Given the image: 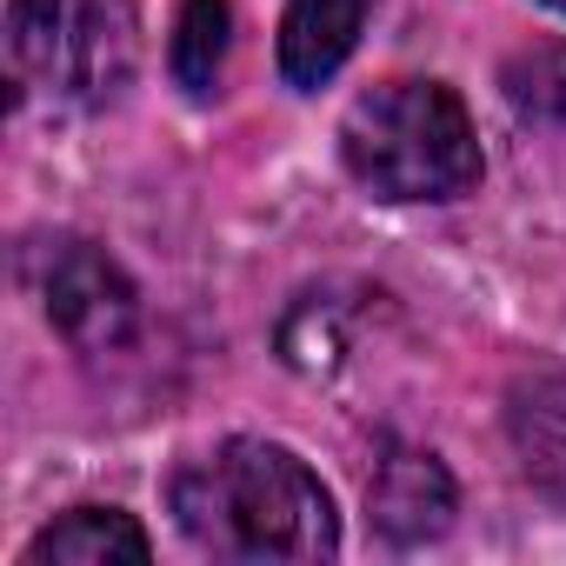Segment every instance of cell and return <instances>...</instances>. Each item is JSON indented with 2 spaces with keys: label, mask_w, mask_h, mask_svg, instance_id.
I'll list each match as a JSON object with an SVG mask.
<instances>
[{
  "label": "cell",
  "mask_w": 566,
  "mask_h": 566,
  "mask_svg": "<svg viewBox=\"0 0 566 566\" xmlns=\"http://www.w3.org/2000/svg\"><path fill=\"white\" fill-rule=\"evenodd\" d=\"M167 506L180 533L213 559H334L340 553L334 493L301 453L273 440L240 433L193 453L174 473Z\"/></svg>",
  "instance_id": "6da1fadb"
},
{
  "label": "cell",
  "mask_w": 566,
  "mask_h": 566,
  "mask_svg": "<svg viewBox=\"0 0 566 566\" xmlns=\"http://www.w3.org/2000/svg\"><path fill=\"white\" fill-rule=\"evenodd\" d=\"M340 160L380 200H460L480 187V140L447 81H380L340 114Z\"/></svg>",
  "instance_id": "7a4b0ae2"
},
{
  "label": "cell",
  "mask_w": 566,
  "mask_h": 566,
  "mask_svg": "<svg viewBox=\"0 0 566 566\" xmlns=\"http://www.w3.org/2000/svg\"><path fill=\"white\" fill-rule=\"evenodd\" d=\"M8 61L21 94L107 107L140 67V0H14Z\"/></svg>",
  "instance_id": "3957f363"
},
{
  "label": "cell",
  "mask_w": 566,
  "mask_h": 566,
  "mask_svg": "<svg viewBox=\"0 0 566 566\" xmlns=\"http://www.w3.org/2000/svg\"><path fill=\"white\" fill-rule=\"evenodd\" d=\"M41 307L74 354H120L140 334V294L94 240H54L41 253Z\"/></svg>",
  "instance_id": "277c9868"
},
{
  "label": "cell",
  "mask_w": 566,
  "mask_h": 566,
  "mask_svg": "<svg viewBox=\"0 0 566 566\" xmlns=\"http://www.w3.org/2000/svg\"><path fill=\"white\" fill-rule=\"evenodd\" d=\"M453 473L440 467V453L427 447H407V440H387L374 473H367V513H374V533L394 539V546H427L453 526Z\"/></svg>",
  "instance_id": "5b68a950"
},
{
  "label": "cell",
  "mask_w": 566,
  "mask_h": 566,
  "mask_svg": "<svg viewBox=\"0 0 566 566\" xmlns=\"http://www.w3.org/2000/svg\"><path fill=\"white\" fill-rule=\"evenodd\" d=\"M367 14L374 0H287V14H280V74H287V87L301 94L327 87L360 48Z\"/></svg>",
  "instance_id": "8992f818"
},
{
  "label": "cell",
  "mask_w": 566,
  "mask_h": 566,
  "mask_svg": "<svg viewBox=\"0 0 566 566\" xmlns=\"http://www.w3.org/2000/svg\"><path fill=\"white\" fill-rule=\"evenodd\" d=\"M506 440H513L520 473L553 506H566V374H533V380L513 387V400H506Z\"/></svg>",
  "instance_id": "52a82bcc"
},
{
  "label": "cell",
  "mask_w": 566,
  "mask_h": 566,
  "mask_svg": "<svg viewBox=\"0 0 566 566\" xmlns=\"http://www.w3.org/2000/svg\"><path fill=\"white\" fill-rule=\"evenodd\" d=\"M154 539L120 506H74L54 526H41L21 553V566H107V559H147Z\"/></svg>",
  "instance_id": "ba28073f"
},
{
  "label": "cell",
  "mask_w": 566,
  "mask_h": 566,
  "mask_svg": "<svg viewBox=\"0 0 566 566\" xmlns=\"http://www.w3.org/2000/svg\"><path fill=\"white\" fill-rule=\"evenodd\" d=\"M227 48H233V8L227 0H180V21H174V41H167V74L193 101L220 94Z\"/></svg>",
  "instance_id": "9c48e42d"
},
{
  "label": "cell",
  "mask_w": 566,
  "mask_h": 566,
  "mask_svg": "<svg viewBox=\"0 0 566 566\" xmlns=\"http://www.w3.org/2000/svg\"><path fill=\"white\" fill-rule=\"evenodd\" d=\"M513 114L526 120H546V127H566V41H533L506 61L500 74Z\"/></svg>",
  "instance_id": "30bf717a"
},
{
  "label": "cell",
  "mask_w": 566,
  "mask_h": 566,
  "mask_svg": "<svg viewBox=\"0 0 566 566\" xmlns=\"http://www.w3.org/2000/svg\"><path fill=\"white\" fill-rule=\"evenodd\" d=\"M546 8H559V14H566V0H546Z\"/></svg>",
  "instance_id": "8fae6325"
}]
</instances>
